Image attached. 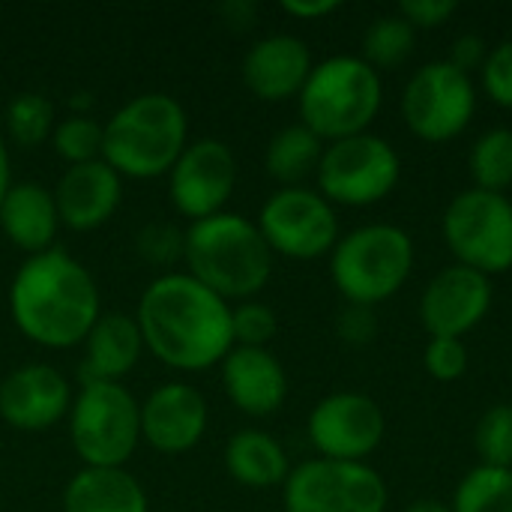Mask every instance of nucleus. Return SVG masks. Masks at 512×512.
<instances>
[{"label":"nucleus","instance_id":"c9c22d12","mask_svg":"<svg viewBox=\"0 0 512 512\" xmlns=\"http://www.w3.org/2000/svg\"><path fill=\"white\" fill-rule=\"evenodd\" d=\"M396 12L414 30H435L459 12V3L456 0H402Z\"/></svg>","mask_w":512,"mask_h":512},{"label":"nucleus","instance_id":"9b49d317","mask_svg":"<svg viewBox=\"0 0 512 512\" xmlns=\"http://www.w3.org/2000/svg\"><path fill=\"white\" fill-rule=\"evenodd\" d=\"M387 483L369 462L309 459L282 486L285 512H387Z\"/></svg>","mask_w":512,"mask_h":512},{"label":"nucleus","instance_id":"b1692460","mask_svg":"<svg viewBox=\"0 0 512 512\" xmlns=\"http://www.w3.org/2000/svg\"><path fill=\"white\" fill-rule=\"evenodd\" d=\"M225 468L231 480L246 489H276L285 486L291 474L285 447L261 429H243L228 438Z\"/></svg>","mask_w":512,"mask_h":512},{"label":"nucleus","instance_id":"c85d7f7f","mask_svg":"<svg viewBox=\"0 0 512 512\" xmlns=\"http://www.w3.org/2000/svg\"><path fill=\"white\" fill-rule=\"evenodd\" d=\"M6 135L12 144L33 150L39 144H45L57 126L54 120V105L42 96V93H18L9 105H6V117H3Z\"/></svg>","mask_w":512,"mask_h":512},{"label":"nucleus","instance_id":"6e6552de","mask_svg":"<svg viewBox=\"0 0 512 512\" xmlns=\"http://www.w3.org/2000/svg\"><path fill=\"white\" fill-rule=\"evenodd\" d=\"M399 177L402 159L396 147L375 132L327 144L315 171L318 192L333 207H372L396 192Z\"/></svg>","mask_w":512,"mask_h":512},{"label":"nucleus","instance_id":"473e14b6","mask_svg":"<svg viewBox=\"0 0 512 512\" xmlns=\"http://www.w3.org/2000/svg\"><path fill=\"white\" fill-rule=\"evenodd\" d=\"M135 252L141 261L153 267H171L183 261L186 252V231L168 225V222H150L135 234Z\"/></svg>","mask_w":512,"mask_h":512},{"label":"nucleus","instance_id":"9d476101","mask_svg":"<svg viewBox=\"0 0 512 512\" xmlns=\"http://www.w3.org/2000/svg\"><path fill=\"white\" fill-rule=\"evenodd\" d=\"M477 114L474 78L459 72L450 60L423 63L402 90V117L411 135L426 144H447L459 138Z\"/></svg>","mask_w":512,"mask_h":512},{"label":"nucleus","instance_id":"79ce46f5","mask_svg":"<svg viewBox=\"0 0 512 512\" xmlns=\"http://www.w3.org/2000/svg\"><path fill=\"white\" fill-rule=\"evenodd\" d=\"M405 512H453V507L450 504H441L435 498H420V501H414Z\"/></svg>","mask_w":512,"mask_h":512},{"label":"nucleus","instance_id":"412c9836","mask_svg":"<svg viewBox=\"0 0 512 512\" xmlns=\"http://www.w3.org/2000/svg\"><path fill=\"white\" fill-rule=\"evenodd\" d=\"M57 228H60V216L51 189L33 180L9 186L0 204V231L15 249L27 252V258L48 252L54 249Z\"/></svg>","mask_w":512,"mask_h":512},{"label":"nucleus","instance_id":"f704fd0d","mask_svg":"<svg viewBox=\"0 0 512 512\" xmlns=\"http://www.w3.org/2000/svg\"><path fill=\"white\" fill-rule=\"evenodd\" d=\"M480 81H483V90L486 96L512 111V39L498 42L489 57H486V66L480 69Z\"/></svg>","mask_w":512,"mask_h":512},{"label":"nucleus","instance_id":"39448f33","mask_svg":"<svg viewBox=\"0 0 512 512\" xmlns=\"http://www.w3.org/2000/svg\"><path fill=\"white\" fill-rule=\"evenodd\" d=\"M297 99L300 123L333 144L369 132L384 105V81L363 57L333 54L312 66Z\"/></svg>","mask_w":512,"mask_h":512},{"label":"nucleus","instance_id":"1a4fd4ad","mask_svg":"<svg viewBox=\"0 0 512 512\" xmlns=\"http://www.w3.org/2000/svg\"><path fill=\"white\" fill-rule=\"evenodd\" d=\"M447 249L456 264L483 276H501L512 270V201L486 189L459 192L441 219Z\"/></svg>","mask_w":512,"mask_h":512},{"label":"nucleus","instance_id":"393cba45","mask_svg":"<svg viewBox=\"0 0 512 512\" xmlns=\"http://www.w3.org/2000/svg\"><path fill=\"white\" fill-rule=\"evenodd\" d=\"M324 147L327 144L312 129H306L303 123L282 126L267 144L264 168L276 183H282V189L285 186H303V180L318 171Z\"/></svg>","mask_w":512,"mask_h":512},{"label":"nucleus","instance_id":"0eeeda50","mask_svg":"<svg viewBox=\"0 0 512 512\" xmlns=\"http://www.w3.org/2000/svg\"><path fill=\"white\" fill-rule=\"evenodd\" d=\"M69 441L84 468H123L141 444V405L117 381H84L69 408Z\"/></svg>","mask_w":512,"mask_h":512},{"label":"nucleus","instance_id":"f03ea898","mask_svg":"<svg viewBox=\"0 0 512 512\" xmlns=\"http://www.w3.org/2000/svg\"><path fill=\"white\" fill-rule=\"evenodd\" d=\"M9 315L18 333L39 348L84 345L102 315L96 279L66 249L30 255L12 276Z\"/></svg>","mask_w":512,"mask_h":512},{"label":"nucleus","instance_id":"72a5a7b5","mask_svg":"<svg viewBox=\"0 0 512 512\" xmlns=\"http://www.w3.org/2000/svg\"><path fill=\"white\" fill-rule=\"evenodd\" d=\"M471 354L465 339H429L426 351H423V366L426 372L441 381V384H453L468 372Z\"/></svg>","mask_w":512,"mask_h":512},{"label":"nucleus","instance_id":"a211bd4d","mask_svg":"<svg viewBox=\"0 0 512 512\" xmlns=\"http://www.w3.org/2000/svg\"><path fill=\"white\" fill-rule=\"evenodd\" d=\"M312 66V51L300 36L270 33L246 51L240 75L246 90L261 102H285L300 96Z\"/></svg>","mask_w":512,"mask_h":512},{"label":"nucleus","instance_id":"7ed1b4c3","mask_svg":"<svg viewBox=\"0 0 512 512\" xmlns=\"http://www.w3.org/2000/svg\"><path fill=\"white\" fill-rule=\"evenodd\" d=\"M186 273L222 300H255L273 276V252L258 225L240 213H216L186 228Z\"/></svg>","mask_w":512,"mask_h":512},{"label":"nucleus","instance_id":"20e7f679","mask_svg":"<svg viewBox=\"0 0 512 512\" xmlns=\"http://www.w3.org/2000/svg\"><path fill=\"white\" fill-rule=\"evenodd\" d=\"M186 144V111L168 93L132 96L102 123V162H108L120 177H165L171 174Z\"/></svg>","mask_w":512,"mask_h":512},{"label":"nucleus","instance_id":"ddd939ff","mask_svg":"<svg viewBox=\"0 0 512 512\" xmlns=\"http://www.w3.org/2000/svg\"><path fill=\"white\" fill-rule=\"evenodd\" d=\"M306 432L318 459L366 462L381 447L387 420L372 396L345 390L324 396L312 408Z\"/></svg>","mask_w":512,"mask_h":512},{"label":"nucleus","instance_id":"aec40b11","mask_svg":"<svg viewBox=\"0 0 512 512\" xmlns=\"http://www.w3.org/2000/svg\"><path fill=\"white\" fill-rule=\"evenodd\" d=\"M222 366V387L231 405L249 417H270L288 399V372L270 348H231Z\"/></svg>","mask_w":512,"mask_h":512},{"label":"nucleus","instance_id":"4be33fe9","mask_svg":"<svg viewBox=\"0 0 512 512\" xmlns=\"http://www.w3.org/2000/svg\"><path fill=\"white\" fill-rule=\"evenodd\" d=\"M144 336L138 330V321L120 312L99 315L93 330L84 339V381H117L126 378L141 354H144Z\"/></svg>","mask_w":512,"mask_h":512},{"label":"nucleus","instance_id":"6ab92c4d","mask_svg":"<svg viewBox=\"0 0 512 512\" xmlns=\"http://www.w3.org/2000/svg\"><path fill=\"white\" fill-rule=\"evenodd\" d=\"M54 192L60 225L69 231H96L102 228L123 201V177L102 159L87 165H69Z\"/></svg>","mask_w":512,"mask_h":512},{"label":"nucleus","instance_id":"4c0bfd02","mask_svg":"<svg viewBox=\"0 0 512 512\" xmlns=\"http://www.w3.org/2000/svg\"><path fill=\"white\" fill-rule=\"evenodd\" d=\"M489 51H492V48H489V42H486L483 36H477V33H462V36L453 42L447 60H450L459 72L471 75V72H480V69L486 66Z\"/></svg>","mask_w":512,"mask_h":512},{"label":"nucleus","instance_id":"a878e982","mask_svg":"<svg viewBox=\"0 0 512 512\" xmlns=\"http://www.w3.org/2000/svg\"><path fill=\"white\" fill-rule=\"evenodd\" d=\"M468 168L474 189L507 195V189H512V129H486L468 153Z\"/></svg>","mask_w":512,"mask_h":512},{"label":"nucleus","instance_id":"c756f323","mask_svg":"<svg viewBox=\"0 0 512 512\" xmlns=\"http://www.w3.org/2000/svg\"><path fill=\"white\" fill-rule=\"evenodd\" d=\"M474 450L480 465L512 471V405L501 402L480 414L474 426Z\"/></svg>","mask_w":512,"mask_h":512},{"label":"nucleus","instance_id":"cd10ccee","mask_svg":"<svg viewBox=\"0 0 512 512\" xmlns=\"http://www.w3.org/2000/svg\"><path fill=\"white\" fill-rule=\"evenodd\" d=\"M453 512H512V471L477 465L453 495Z\"/></svg>","mask_w":512,"mask_h":512},{"label":"nucleus","instance_id":"f8f14e48","mask_svg":"<svg viewBox=\"0 0 512 512\" xmlns=\"http://www.w3.org/2000/svg\"><path fill=\"white\" fill-rule=\"evenodd\" d=\"M255 225L273 255H285L294 261L324 258L342 237L336 207L318 189L306 186H285L273 192L261 204Z\"/></svg>","mask_w":512,"mask_h":512},{"label":"nucleus","instance_id":"bb28decb","mask_svg":"<svg viewBox=\"0 0 512 512\" xmlns=\"http://www.w3.org/2000/svg\"><path fill=\"white\" fill-rule=\"evenodd\" d=\"M414 45H417V30L399 12H387L366 27L360 57L372 69H396L414 54Z\"/></svg>","mask_w":512,"mask_h":512},{"label":"nucleus","instance_id":"f3484780","mask_svg":"<svg viewBox=\"0 0 512 512\" xmlns=\"http://www.w3.org/2000/svg\"><path fill=\"white\" fill-rule=\"evenodd\" d=\"M207 432V402L183 381L156 387L141 405V441L156 453L180 456L201 444Z\"/></svg>","mask_w":512,"mask_h":512},{"label":"nucleus","instance_id":"e433bc0d","mask_svg":"<svg viewBox=\"0 0 512 512\" xmlns=\"http://www.w3.org/2000/svg\"><path fill=\"white\" fill-rule=\"evenodd\" d=\"M336 333L342 336V342L348 345H369L378 336V318L375 309L369 306H345L339 321H336Z\"/></svg>","mask_w":512,"mask_h":512},{"label":"nucleus","instance_id":"dca6fc26","mask_svg":"<svg viewBox=\"0 0 512 512\" xmlns=\"http://www.w3.org/2000/svg\"><path fill=\"white\" fill-rule=\"evenodd\" d=\"M72 399L63 372L48 363H27L0 384V420L18 432H45L69 417Z\"/></svg>","mask_w":512,"mask_h":512},{"label":"nucleus","instance_id":"a19ab883","mask_svg":"<svg viewBox=\"0 0 512 512\" xmlns=\"http://www.w3.org/2000/svg\"><path fill=\"white\" fill-rule=\"evenodd\" d=\"M9 186H12V177H9V150H6V141L0 135V204H3V198L9 192Z\"/></svg>","mask_w":512,"mask_h":512},{"label":"nucleus","instance_id":"423d86ee","mask_svg":"<svg viewBox=\"0 0 512 512\" xmlns=\"http://www.w3.org/2000/svg\"><path fill=\"white\" fill-rule=\"evenodd\" d=\"M414 270V240L390 222H369L339 237L330 252V279L351 306H381L396 297Z\"/></svg>","mask_w":512,"mask_h":512},{"label":"nucleus","instance_id":"2f4dec72","mask_svg":"<svg viewBox=\"0 0 512 512\" xmlns=\"http://www.w3.org/2000/svg\"><path fill=\"white\" fill-rule=\"evenodd\" d=\"M276 312L261 300H243L231 306V333L237 348H267L276 339Z\"/></svg>","mask_w":512,"mask_h":512},{"label":"nucleus","instance_id":"ea45409f","mask_svg":"<svg viewBox=\"0 0 512 512\" xmlns=\"http://www.w3.org/2000/svg\"><path fill=\"white\" fill-rule=\"evenodd\" d=\"M222 15H225V21L231 24V27H237V30H249L252 27V21H255V6L252 3H246V0H234V3H225L222 6Z\"/></svg>","mask_w":512,"mask_h":512},{"label":"nucleus","instance_id":"2eb2a0df","mask_svg":"<svg viewBox=\"0 0 512 512\" xmlns=\"http://www.w3.org/2000/svg\"><path fill=\"white\" fill-rule=\"evenodd\" d=\"M492 300L495 291L489 276L462 264H450L423 288L420 324L432 339H465L486 321Z\"/></svg>","mask_w":512,"mask_h":512},{"label":"nucleus","instance_id":"4468645a","mask_svg":"<svg viewBox=\"0 0 512 512\" xmlns=\"http://www.w3.org/2000/svg\"><path fill=\"white\" fill-rule=\"evenodd\" d=\"M237 186L234 150L219 138H198L186 144L168 174L171 204L180 216L201 222L225 213L228 198Z\"/></svg>","mask_w":512,"mask_h":512},{"label":"nucleus","instance_id":"f257e3e1","mask_svg":"<svg viewBox=\"0 0 512 512\" xmlns=\"http://www.w3.org/2000/svg\"><path fill=\"white\" fill-rule=\"evenodd\" d=\"M144 348L177 372H204L234 348L231 306L189 273L153 279L135 312Z\"/></svg>","mask_w":512,"mask_h":512},{"label":"nucleus","instance_id":"7c9ffc66","mask_svg":"<svg viewBox=\"0 0 512 512\" xmlns=\"http://www.w3.org/2000/svg\"><path fill=\"white\" fill-rule=\"evenodd\" d=\"M51 144L66 165L96 162L102 159V123H96L90 114H69L54 126Z\"/></svg>","mask_w":512,"mask_h":512},{"label":"nucleus","instance_id":"58836bf2","mask_svg":"<svg viewBox=\"0 0 512 512\" xmlns=\"http://www.w3.org/2000/svg\"><path fill=\"white\" fill-rule=\"evenodd\" d=\"M339 0H282V12L297 21H318L339 9Z\"/></svg>","mask_w":512,"mask_h":512},{"label":"nucleus","instance_id":"5701e85b","mask_svg":"<svg viewBox=\"0 0 512 512\" xmlns=\"http://www.w3.org/2000/svg\"><path fill=\"white\" fill-rule=\"evenodd\" d=\"M63 512H147V492L126 468H81L63 492Z\"/></svg>","mask_w":512,"mask_h":512}]
</instances>
